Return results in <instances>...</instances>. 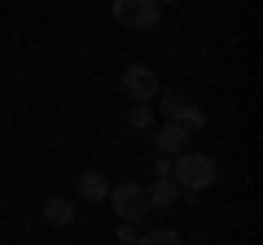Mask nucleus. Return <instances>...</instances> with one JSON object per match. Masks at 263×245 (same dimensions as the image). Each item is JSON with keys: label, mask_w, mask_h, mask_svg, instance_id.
<instances>
[{"label": "nucleus", "mask_w": 263, "mask_h": 245, "mask_svg": "<svg viewBox=\"0 0 263 245\" xmlns=\"http://www.w3.org/2000/svg\"><path fill=\"white\" fill-rule=\"evenodd\" d=\"M176 122H184L189 132H197V127H206V110H202V105H189V110H184V114H180V118H176Z\"/></svg>", "instance_id": "11"}, {"label": "nucleus", "mask_w": 263, "mask_h": 245, "mask_svg": "<svg viewBox=\"0 0 263 245\" xmlns=\"http://www.w3.org/2000/svg\"><path fill=\"white\" fill-rule=\"evenodd\" d=\"M75 189H79L84 201H105L110 197V175H105V171H84V175L75 179Z\"/></svg>", "instance_id": "6"}, {"label": "nucleus", "mask_w": 263, "mask_h": 245, "mask_svg": "<svg viewBox=\"0 0 263 245\" xmlns=\"http://www.w3.org/2000/svg\"><path fill=\"white\" fill-rule=\"evenodd\" d=\"M123 92H127L136 105H145V101H154V96L162 92V84H158V75H154L149 66H141V62H136V66L123 70Z\"/></svg>", "instance_id": "4"}, {"label": "nucleus", "mask_w": 263, "mask_h": 245, "mask_svg": "<svg viewBox=\"0 0 263 245\" xmlns=\"http://www.w3.org/2000/svg\"><path fill=\"white\" fill-rule=\"evenodd\" d=\"M44 219H48L53 228H66L70 219H75V206H70L66 197H48V201H44Z\"/></svg>", "instance_id": "8"}, {"label": "nucleus", "mask_w": 263, "mask_h": 245, "mask_svg": "<svg viewBox=\"0 0 263 245\" xmlns=\"http://www.w3.org/2000/svg\"><path fill=\"white\" fill-rule=\"evenodd\" d=\"M158 96H162V105H158V110H162V122H176L180 114L193 105V101H189V92H158Z\"/></svg>", "instance_id": "9"}, {"label": "nucleus", "mask_w": 263, "mask_h": 245, "mask_svg": "<svg viewBox=\"0 0 263 245\" xmlns=\"http://www.w3.org/2000/svg\"><path fill=\"white\" fill-rule=\"evenodd\" d=\"M136 245H180V232L176 228H149Z\"/></svg>", "instance_id": "10"}, {"label": "nucleus", "mask_w": 263, "mask_h": 245, "mask_svg": "<svg viewBox=\"0 0 263 245\" xmlns=\"http://www.w3.org/2000/svg\"><path fill=\"white\" fill-rule=\"evenodd\" d=\"M145 197H149V210H171V201L180 197V184L171 175H158L149 189H145Z\"/></svg>", "instance_id": "7"}, {"label": "nucleus", "mask_w": 263, "mask_h": 245, "mask_svg": "<svg viewBox=\"0 0 263 245\" xmlns=\"http://www.w3.org/2000/svg\"><path fill=\"white\" fill-rule=\"evenodd\" d=\"M158 5H171V0H158Z\"/></svg>", "instance_id": "13"}, {"label": "nucleus", "mask_w": 263, "mask_h": 245, "mask_svg": "<svg viewBox=\"0 0 263 245\" xmlns=\"http://www.w3.org/2000/svg\"><path fill=\"white\" fill-rule=\"evenodd\" d=\"M158 13H162L158 0H114V22L132 27V31H154Z\"/></svg>", "instance_id": "3"}, {"label": "nucleus", "mask_w": 263, "mask_h": 245, "mask_svg": "<svg viewBox=\"0 0 263 245\" xmlns=\"http://www.w3.org/2000/svg\"><path fill=\"white\" fill-rule=\"evenodd\" d=\"M127 122H132V127H136V132H145V127H149V122H154V110H149V105H132Z\"/></svg>", "instance_id": "12"}, {"label": "nucleus", "mask_w": 263, "mask_h": 245, "mask_svg": "<svg viewBox=\"0 0 263 245\" xmlns=\"http://www.w3.org/2000/svg\"><path fill=\"white\" fill-rule=\"evenodd\" d=\"M114 206V215L123 219V223H141L145 215H149V197H145V189L141 184H110V197H105Z\"/></svg>", "instance_id": "2"}, {"label": "nucleus", "mask_w": 263, "mask_h": 245, "mask_svg": "<svg viewBox=\"0 0 263 245\" xmlns=\"http://www.w3.org/2000/svg\"><path fill=\"white\" fill-rule=\"evenodd\" d=\"M171 179H176L184 193H202V189H211L219 179V167H215V158L211 153H180L176 158V167H171Z\"/></svg>", "instance_id": "1"}, {"label": "nucleus", "mask_w": 263, "mask_h": 245, "mask_svg": "<svg viewBox=\"0 0 263 245\" xmlns=\"http://www.w3.org/2000/svg\"><path fill=\"white\" fill-rule=\"evenodd\" d=\"M189 140H193V132H189L184 122H162L158 132H154L158 158H180V153H189Z\"/></svg>", "instance_id": "5"}]
</instances>
